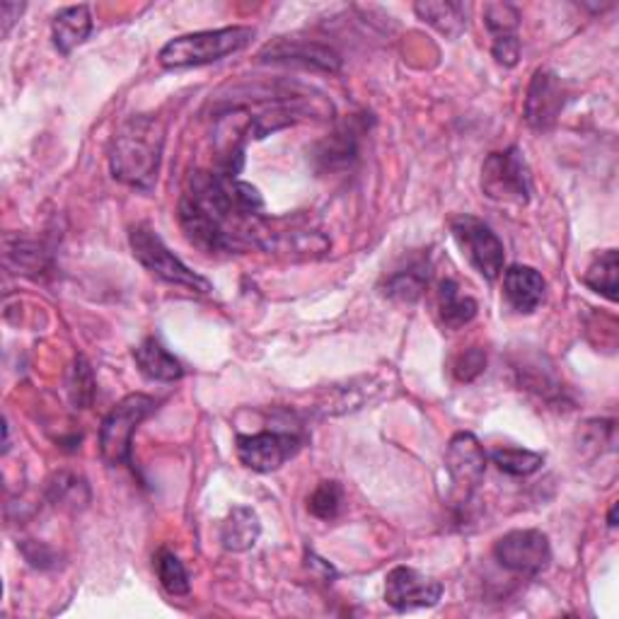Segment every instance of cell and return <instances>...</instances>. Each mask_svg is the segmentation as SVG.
I'll use <instances>...</instances> for the list:
<instances>
[{"label": "cell", "mask_w": 619, "mask_h": 619, "mask_svg": "<svg viewBox=\"0 0 619 619\" xmlns=\"http://www.w3.org/2000/svg\"><path fill=\"white\" fill-rule=\"evenodd\" d=\"M165 150V126L156 114H134L119 124L110 146L114 180L138 192H153Z\"/></svg>", "instance_id": "obj_2"}, {"label": "cell", "mask_w": 619, "mask_h": 619, "mask_svg": "<svg viewBox=\"0 0 619 619\" xmlns=\"http://www.w3.org/2000/svg\"><path fill=\"white\" fill-rule=\"evenodd\" d=\"M486 370V354L484 348H467L458 358H455L452 372L460 382H472Z\"/></svg>", "instance_id": "obj_31"}, {"label": "cell", "mask_w": 619, "mask_h": 619, "mask_svg": "<svg viewBox=\"0 0 619 619\" xmlns=\"http://www.w3.org/2000/svg\"><path fill=\"white\" fill-rule=\"evenodd\" d=\"M302 438L296 431H262V434L238 436V458L252 472H274L296 458Z\"/></svg>", "instance_id": "obj_10"}, {"label": "cell", "mask_w": 619, "mask_h": 619, "mask_svg": "<svg viewBox=\"0 0 619 619\" xmlns=\"http://www.w3.org/2000/svg\"><path fill=\"white\" fill-rule=\"evenodd\" d=\"M344 508V486L339 482H320L308 498V511L320 520H334Z\"/></svg>", "instance_id": "obj_28"}, {"label": "cell", "mask_w": 619, "mask_h": 619, "mask_svg": "<svg viewBox=\"0 0 619 619\" xmlns=\"http://www.w3.org/2000/svg\"><path fill=\"white\" fill-rule=\"evenodd\" d=\"M66 388H68V397H71V402L76 409H90L92 402H95V394H98V380H95V372H92L88 358L78 356L71 370H68V380H66Z\"/></svg>", "instance_id": "obj_25"}, {"label": "cell", "mask_w": 619, "mask_h": 619, "mask_svg": "<svg viewBox=\"0 0 619 619\" xmlns=\"http://www.w3.org/2000/svg\"><path fill=\"white\" fill-rule=\"evenodd\" d=\"M156 569H158V578H160V586L172 598H184V595L192 593V583H190V574H186L184 564L180 562L177 554L168 552V549H162L156 559Z\"/></svg>", "instance_id": "obj_26"}, {"label": "cell", "mask_w": 619, "mask_h": 619, "mask_svg": "<svg viewBox=\"0 0 619 619\" xmlns=\"http://www.w3.org/2000/svg\"><path fill=\"white\" fill-rule=\"evenodd\" d=\"M252 39H254L252 27H223V30L182 34V37H174L172 42L162 46L158 58L162 68L208 66L248 49Z\"/></svg>", "instance_id": "obj_3"}, {"label": "cell", "mask_w": 619, "mask_h": 619, "mask_svg": "<svg viewBox=\"0 0 619 619\" xmlns=\"http://www.w3.org/2000/svg\"><path fill=\"white\" fill-rule=\"evenodd\" d=\"M428 286V262L426 260H414L406 268L390 274L385 278L382 296H388L392 300L400 302H416L424 296V290Z\"/></svg>", "instance_id": "obj_22"}, {"label": "cell", "mask_w": 619, "mask_h": 619, "mask_svg": "<svg viewBox=\"0 0 619 619\" xmlns=\"http://www.w3.org/2000/svg\"><path fill=\"white\" fill-rule=\"evenodd\" d=\"M22 10H25V5H18V3H3V5H0V20H3V37H8L10 27L15 25V20H20Z\"/></svg>", "instance_id": "obj_34"}, {"label": "cell", "mask_w": 619, "mask_h": 619, "mask_svg": "<svg viewBox=\"0 0 619 619\" xmlns=\"http://www.w3.org/2000/svg\"><path fill=\"white\" fill-rule=\"evenodd\" d=\"M158 409V402L148 394H128L116 404L100 428V452L110 467L131 465L134 434L146 419Z\"/></svg>", "instance_id": "obj_5"}, {"label": "cell", "mask_w": 619, "mask_h": 619, "mask_svg": "<svg viewBox=\"0 0 619 619\" xmlns=\"http://www.w3.org/2000/svg\"><path fill=\"white\" fill-rule=\"evenodd\" d=\"M262 535V523L260 516L248 506H236L232 508L226 520L220 523V545H223L228 552H248L256 545Z\"/></svg>", "instance_id": "obj_18"}, {"label": "cell", "mask_w": 619, "mask_h": 619, "mask_svg": "<svg viewBox=\"0 0 619 619\" xmlns=\"http://www.w3.org/2000/svg\"><path fill=\"white\" fill-rule=\"evenodd\" d=\"M450 230L458 248L467 256V262H470L474 272L482 274L486 282H496V278L504 274L506 248L484 220L474 216H458L452 218Z\"/></svg>", "instance_id": "obj_8"}, {"label": "cell", "mask_w": 619, "mask_h": 619, "mask_svg": "<svg viewBox=\"0 0 619 619\" xmlns=\"http://www.w3.org/2000/svg\"><path fill=\"white\" fill-rule=\"evenodd\" d=\"M518 382L547 402L564 400V385L557 378L554 366H542L540 358H523L516 366Z\"/></svg>", "instance_id": "obj_23"}, {"label": "cell", "mask_w": 619, "mask_h": 619, "mask_svg": "<svg viewBox=\"0 0 619 619\" xmlns=\"http://www.w3.org/2000/svg\"><path fill=\"white\" fill-rule=\"evenodd\" d=\"M3 256H5V266L13 274L39 278L42 274L49 272V252H46L42 244L34 240L20 238V236H8Z\"/></svg>", "instance_id": "obj_20"}, {"label": "cell", "mask_w": 619, "mask_h": 619, "mask_svg": "<svg viewBox=\"0 0 619 619\" xmlns=\"http://www.w3.org/2000/svg\"><path fill=\"white\" fill-rule=\"evenodd\" d=\"M446 472L450 479V501L455 508L472 504L479 484L484 482L486 452L474 434H455L446 450Z\"/></svg>", "instance_id": "obj_7"}, {"label": "cell", "mask_w": 619, "mask_h": 619, "mask_svg": "<svg viewBox=\"0 0 619 619\" xmlns=\"http://www.w3.org/2000/svg\"><path fill=\"white\" fill-rule=\"evenodd\" d=\"M494 559L513 574L535 578L552 564V545L540 530H513L496 540Z\"/></svg>", "instance_id": "obj_9"}, {"label": "cell", "mask_w": 619, "mask_h": 619, "mask_svg": "<svg viewBox=\"0 0 619 619\" xmlns=\"http://www.w3.org/2000/svg\"><path fill=\"white\" fill-rule=\"evenodd\" d=\"M92 34V15L88 5H71L58 10L51 20L54 46L64 56L71 54L76 46L83 44Z\"/></svg>", "instance_id": "obj_16"}, {"label": "cell", "mask_w": 619, "mask_h": 619, "mask_svg": "<svg viewBox=\"0 0 619 619\" xmlns=\"http://www.w3.org/2000/svg\"><path fill=\"white\" fill-rule=\"evenodd\" d=\"M547 294V282L542 274L532 266L513 264L504 268V296L508 300V306L520 312L530 314L542 306Z\"/></svg>", "instance_id": "obj_15"}, {"label": "cell", "mask_w": 619, "mask_h": 619, "mask_svg": "<svg viewBox=\"0 0 619 619\" xmlns=\"http://www.w3.org/2000/svg\"><path fill=\"white\" fill-rule=\"evenodd\" d=\"M492 460L511 477H530L545 465V455L525 448H498L492 452Z\"/></svg>", "instance_id": "obj_27"}, {"label": "cell", "mask_w": 619, "mask_h": 619, "mask_svg": "<svg viewBox=\"0 0 619 619\" xmlns=\"http://www.w3.org/2000/svg\"><path fill=\"white\" fill-rule=\"evenodd\" d=\"M128 244H131V252L138 264L156 278H160V282L202 296H208L214 290L211 284H208L202 274L192 272L180 256H174V252H170L168 244L162 242V238L153 228L134 226L131 232H128Z\"/></svg>", "instance_id": "obj_4"}, {"label": "cell", "mask_w": 619, "mask_h": 619, "mask_svg": "<svg viewBox=\"0 0 619 619\" xmlns=\"http://www.w3.org/2000/svg\"><path fill=\"white\" fill-rule=\"evenodd\" d=\"M484 22L492 37H504V34H518L520 13L508 3H489L484 8Z\"/></svg>", "instance_id": "obj_30"}, {"label": "cell", "mask_w": 619, "mask_h": 619, "mask_svg": "<svg viewBox=\"0 0 619 619\" xmlns=\"http://www.w3.org/2000/svg\"><path fill=\"white\" fill-rule=\"evenodd\" d=\"M414 13L422 18V22L446 34L448 39H458L460 34L467 32L470 25V5L452 3V0H438V3H416Z\"/></svg>", "instance_id": "obj_19"}, {"label": "cell", "mask_w": 619, "mask_h": 619, "mask_svg": "<svg viewBox=\"0 0 619 619\" xmlns=\"http://www.w3.org/2000/svg\"><path fill=\"white\" fill-rule=\"evenodd\" d=\"M482 192L496 204L528 206L532 196V177L528 160L518 146L492 153L482 165Z\"/></svg>", "instance_id": "obj_6"}, {"label": "cell", "mask_w": 619, "mask_h": 619, "mask_svg": "<svg viewBox=\"0 0 619 619\" xmlns=\"http://www.w3.org/2000/svg\"><path fill=\"white\" fill-rule=\"evenodd\" d=\"M262 216L260 190L218 170L192 172L180 198V223L186 240L208 254H232L250 244H264Z\"/></svg>", "instance_id": "obj_1"}, {"label": "cell", "mask_w": 619, "mask_h": 619, "mask_svg": "<svg viewBox=\"0 0 619 619\" xmlns=\"http://www.w3.org/2000/svg\"><path fill=\"white\" fill-rule=\"evenodd\" d=\"M366 119L364 116H352L342 126L334 128L330 134L312 148L310 160L318 172H342L348 170L358 160V144L360 136L366 134Z\"/></svg>", "instance_id": "obj_14"}, {"label": "cell", "mask_w": 619, "mask_h": 619, "mask_svg": "<svg viewBox=\"0 0 619 619\" xmlns=\"http://www.w3.org/2000/svg\"><path fill=\"white\" fill-rule=\"evenodd\" d=\"M566 100L569 92L564 80L554 71H549V68H540V71H535L528 88V98H525V122H528L535 131H549V128H554V124L559 122V116H562Z\"/></svg>", "instance_id": "obj_13"}, {"label": "cell", "mask_w": 619, "mask_h": 619, "mask_svg": "<svg viewBox=\"0 0 619 619\" xmlns=\"http://www.w3.org/2000/svg\"><path fill=\"white\" fill-rule=\"evenodd\" d=\"M443 598V583L412 566H394L385 578V603L397 612L434 607Z\"/></svg>", "instance_id": "obj_12"}, {"label": "cell", "mask_w": 619, "mask_h": 619, "mask_svg": "<svg viewBox=\"0 0 619 619\" xmlns=\"http://www.w3.org/2000/svg\"><path fill=\"white\" fill-rule=\"evenodd\" d=\"M607 525H610V528H617V504L610 508V516H607Z\"/></svg>", "instance_id": "obj_35"}, {"label": "cell", "mask_w": 619, "mask_h": 619, "mask_svg": "<svg viewBox=\"0 0 619 619\" xmlns=\"http://www.w3.org/2000/svg\"><path fill=\"white\" fill-rule=\"evenodd\" d=\"M492 54L498 66L513 68L520 61V39L518 34H504V37H492Z\"/></svg>", "instance_id": "obj_32"}, {"label": "cell", "mask_w": 619, "mask_h": 619, "mask_svg": "<svg viewBox=\"0 0 619 619\" xmlns=\"http://www.w3.org/2000/svg\"><path fill=\"white\" fill-rule=\"evenodd\" d=\"M22 554H25L27 562L37 569H51L56 566V554L54 549H49L42 542H27L22 545Z\"/></svg>", "instance_id": "obj_33"}, {"label": "cell", "mask_w": 619, "mask_h": 619, "mask_svg": "<svg viewBox=\"0 0 619 619\" xmlns=\"http://www.w3.org/2000/svg\"><path fill=\"white\" fill-rule=\"evenodd\" d=\"M134 360L138 370L144 372L146 378L156 382H174L184 376V368L177 358H174L165 346H162L158 339H146L144 344H138L134 348Z\"/></svg>", "instance_id": "obj_17"}, {"label": "cell", "mask_w": 619, "mask_h": 619, "mask_svg": "<svg viewBox=\"0 0 619 619\" xmlns=\"http://www.w3.org/2000/svg\"><path fill=\"white\" fill-rule=\"evenodd\" d=\"M438 318L448 330H462L477 318V300L465 296L452 278H446L438 286Z\"/></svg>", "instance_id": "obj_21"}, {"label": "cell", "mask_w": 619, "mask_h": 619, "mask_svg": "<svg viewBox=\"0 0 619 619\" xmlns=\"http://www.w3.org/2000/svg\"><path fill=\"white\" fill-rule=\"evenodd\" d=\"M617 272H619V254L617 250H605L600 256H595L588 272L583 274L586 284L595 294L605 296L607 300H617Z\"/></svg>", "instance_id": "obj_24"}, {"label": "cell", "mask_w": 619, "mask_h": 619, "mask_svg": "<svg viewBox=\"0 0 619 619\" xmlns=\"http://www.w3.org/2000/svg\"><path fill=\"white\" fill-rule=\"evenodd\" d=\"M49 498L54 504H61V506H85L90 501V492H88V484L85 479H80L76 474H68L61 472L51 479L49 484Z\"/></svg>", "instance_id": "obj_29"}, {"label": "cell", "mask_w": 619, "mask_h": 619, "mask_svg": "<svg viewBox=\"0 0 619 619\" xmlns=\"http://www.w3.org/2000/svg\"><path fill=\"white\" fill-rule=\"evenodd\" d=\"M256 58L262 64H288L322 73H339V68H342V56L330 44L298 37H276L274 42L262 46Z\"/></svg>", "instance_id": "obj_11"}]
</instances>
